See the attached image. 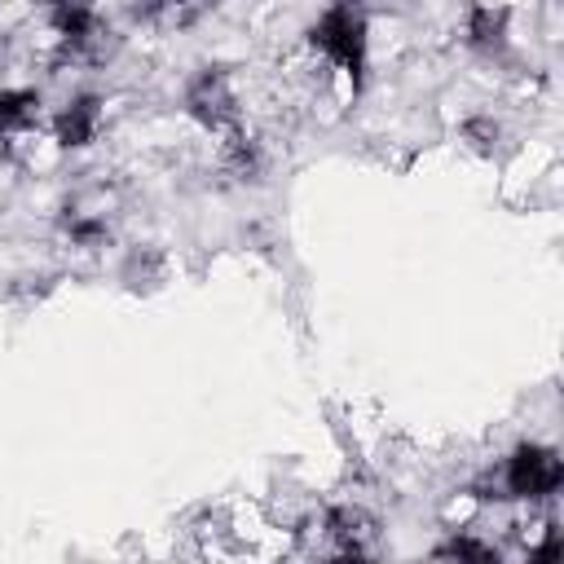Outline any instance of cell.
<instances>
[{
    "label": "cell",
    "instance_id": "obj_1",
    "mask_svg": "<svg viewBox=\"0 0 564 564\" xmlns=\"http://www.w3.org/2000/svg\"><path fill=\"white\" fill-rule=\"evenodd\" d=\"M308 44L335 62L339 70L352 75V84L361 79V62H366V18L352 4H335L322 13V22L308 31Z\"/></svg>",
    "mask_w": 564,
    "mask_h": 564
},
{
    "label": "cell",
    "instance_id": "obj_2",
    "mask_svg": "<svg viewBox=\"0 0 564 564\" xmlns=\"http://www.w3.org/2000/svg\"><path fill=\"white\" fill-rule=\"evenodd\" d=\"M507 498H551L564 480V463L555 449H542V445H520L511 458H507Z\"/></svg>",
    "mask_w": 564,
    "mask_h": 564
},
{
    "label": "cell",
    "instance_id": "obj_3",
    "mask_svg": "<svg viewBox=\"0 0 564 564\" xmlns=\"http://www.w3.org/2000/svg\"><path fill=\"white\" fill-rule=\"evenodd\" d=\"M185 106H189V115H194L203 128H212V132L238 128V101H234V88H229V79H225L220 70H203V75L189 84Z\"/></svg>",
    "mask_w": 564,
    "mask_h": 564
},
{
    "label": "cell",
    "instance_id": "obj_4",
    "mask_svg": "<svg viewBox=\"0 0 564 564\" xmlns=\"http://www.w3.org/2000/svg\"><path fill=\"white\" fill-rule=\"evenodd\" d=\"M322 533L330 538L326 551L330 555H370V538H375V520L357 507H335L322 524Z\"/></svg>",
    "mask_w": 564,
    "mask_h": 564
},
{
    "label": "cell",
    "instance_id": "obj_5",
    "mask_svg": "<svg viewBox=\"0 0 564 564\" xmlns=\"http://www.w3.org/2000/svg\"><path fill=\"white\" fill-rule=\"evenodd\" d=\"M97 119H101L97 97H75V101L57 115V141H62V145H88L93 132H97Z\"/></svg>",
    "mask_w": 564,
    "mask_h": 564
},
{
    "label": "cell",
    "instance_id": "obj_6",
    "mask_svg": "<svg viewBox=\"0 0 564 564\" xmlns=\"http://www.w3.org/2000/svg\"><path fill=\"white\" fill-rule=\"evenodd\" d=\"M40 115V97L26 88H0V132H22Z\"/></svg>",
    "mask_w": 564,
    "mask_h": 564
},
{
    "label": "cell",
    "instance_id": "obj_7",
    "mask_svg": "<svg viewBox=\"0 0 564 564\" xmlns=\"http://www.w3.org/2000/svg\"><path fill=\"white\" fill-rule=\"evenodd\" d=\"M502 31H507V13H502V9H485V4L471 9L467 35H471L476 48H498V44H502Z\"/></svg>",
    "mask_w": 564,
    "mask_h": 564
},
{
    "label": "cell",
    "instance_id": "obj_8",
    "mask_svg": "<svg viewBox=\"0 0 564 564\" xmlns=\"http://www.w3.org/2000/svg\"><path fill=\"white\" fill-rule=\"evenodd\" d=\"M463 137H467L480 154H489L494 141H498V123H489V119H467V123H463Z\"/></svg>",
    "mask_w": 564,
    "mask_h": 564
},
{
    "label": "cell",
    "instance_id": "obj_9",
    "mask_svg": "<svg viewBox=\"0 0 564 564\" xmlns=\"http://www.w3.org/2000/svg\"><path fill=\"white\" fill-rule=\"evenodd\" d=\"M436 555H467V560H494V546H480V542H467V538H458V542L441 546Z\"/></svg>",
    "mask_w": 564,
    "mask_h": 564
},
{
    "label": "cell",
    "instance_id": "obj_10",
    "mask_svg": "<svg viewBox=\"0 0 564 564\" xmlns=\"http://www.w3.org/2000/svg\"><path fill=\"white\" fill-rule=\"evenodd\" d=\"M70 234H75V242H101V238H106V225L79 220V225H70Z\"/></svg>",
    "mask_w": 564,
    "mask_h": 564
}]
</instances>
